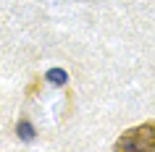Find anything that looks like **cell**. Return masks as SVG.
<instances>
[{
    "mask_svg": "<svg viewBox=\"0 0 155 152\" xmlns=\"http://www.w3.org/2000/svg\"><path fill=\"white\" fill-rule=\"evenodd\" d=\"M48 81L61 87V84H66V81H68V73H66L63 68H50V71H48Z\"/></svg>",
    "mask_w": 155,
    "mask_h": 152,
    "instance_id": "7a4b0ae2",
    "label": "cell"
},
{
    "mask_svg": "<svg viewBox=\"0 0 155 152\" xmlns=\"http://www.w3.org/2000/svg\"><path fill=\"white\" fill-rule=\"evenodd\" d=\"M113 150H134V152H155V121L142 123V126L126 128L116 139Z\"/></svg>",
    "mask_w": 155,
    "mask_h": 152,
    "instance_id": "6da1fadb",
    "label": "cell"
},
{
    "mask_svg": "<svg viewBox=\"0 0 155 152\" xmlns=\"http://www.w3.org/2000/svg\"><path fill=\"white\" fill-rule=\"evenodd\" d=\"M16 131H18V136H21L24 142H32V139H34V128H32V123H29V121H21Z\"/></svg>",
    "mask_w": 155,
    "mask_h": 152,
    "instance_id": "3957f363",
    "label": "cell"
}]
</instances>
